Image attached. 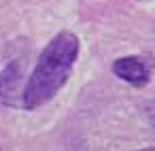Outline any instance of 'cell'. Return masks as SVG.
<instances>
[{
    "instance_id": "cell-2",
    "label": "cell",
    "mask_w": 155,
    "mask_h": 151,
    "mask_svg": "<svg viewBox=\"0 0 155 151\" xmlns=\"http://www.w3.org/2000/svg\"><path fill=\"white\" fill-rule=\"evenodd\" d=\"M113 72L132 87H144L151 81L153 64L142 55H123L113 62Z\"/></svg>"
},
{
    "instance_id": "cell-3",
    "label": "cell",
    "mask_w": 155,
    "mask_h": 151,
    "mask_svg": "<svg viewBox=\"0 0 155 151\" xmlns=\"http://www.w3.org/2000/svg\"><path fill=\"white\" fill-rule=\"evenodd\" d=\"M24 62L11 60L0 72V106H19Z\"/></svg>"
},
{
    "instance_id": "cell-1",
    "label": "cell",
    "mask_w": 155,
    "mask_h": 151,
    "mask_svg": "<svg viewBox=\"0 0 155 151\" xmlns=\"http://www.w3.org/2000/svg\"><path fill=\"white\" fill-rule=\"evenodd\" d=\"M79 51H81V41L74 32L70 30L58 32L41 51L21 89L19 106L24 111H36L47 102H51L58 96V92L68 83L74 70Z\"/></svg>"
},
{
    "instance_id": "cell-4",
    "label": "cell",
    "mask_w": 155,
    "mask_h": 151,
    "mask_svg": "<svg viewBox=\"0 0 155 151\" xmlns=\"http://www.w3.org/2000/svg\"><path fill=\"white\" fill-rule=\"evenodd\" d=\"M140 151H155V147H147V149H140Z\"/></svg>"
}]
</instances>
